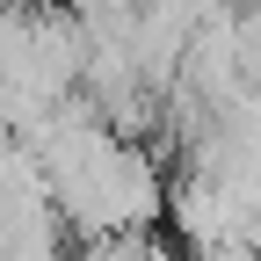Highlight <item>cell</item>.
I'll use <instances>...</instances> for the list:
<instances>
[{
  "label": "cell",
  "mask_w": 261,
  "mask_h": 261,
  "mask_svg": "<svg viewBox=\"0 0 261 261\" xmlns=\"http://www.w3.org/2000/svg\"><path fill=\"white\" fill-rule=\"evenodd\" d=\"M0 261H8V240H0Z\"/></svg>",
  "instance_id": "cell-3"
},
{
  "label": "cell",
  "mask_w": 261,
  "mask_h": 261,
  "mask_svg": "<svg viewBox=\"0 0 261 261\" xmlns=\"http://www.w3.org/2000/svg\"><path fill=\"white\" fill-rule=\"evenodd\" d=\"M80 15L87 44H138V22H145V0H65Z\"/></svg>",
  "instance_id": "cell-1"
},
{
  "label": "cell",
  "mask_w": 261,
  "mask_h": 261,
  "mask_svg": "<svg viewBox=\"0 0 261 261\" xmlns=\"http://www.w3.org/2000/svg\"><path fill=\"white\" fill-rule=\"evenodd\" d=\"M232 44H240V73H247V87H261V0H240Z\"/></svg>",
  "instance_id": "cell-2"
}]
</instances>
